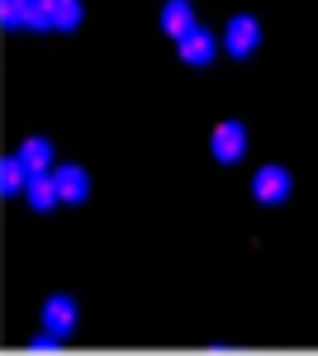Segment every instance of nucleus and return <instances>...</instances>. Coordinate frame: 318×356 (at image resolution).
<instances>
[{"instance_id":"f257e3e1","label":"nucleus","mask_w":318,"mask_h":356,"mask_svg":"<svg viewBox=\"0 0 318 356\" xmlns=\"http://www.w3.org/2000/svg\"><path fill=\"white\" fill-rule=\"evenodd\" d=\"M81 323V309L72 295H48L43 304V318H38V328H43V342H57V337H72Z\"/></svg>"},{"instance_id":"f03ea898","label":"nucleus","mask_w":318,"mask_h":356,"mask_svg":"<svg viewBox=\"0 0 318 356\" xmlns=\"http://www.w3.org/2000/svg\"><path fill=\"white\" fill-rule=\"evenodd\" d=\"M290 191H294L290 166H280V162L257 166V176H252V200H257V204H285Z\"/></svg>"},{"instance_id":"7ed1b4c3","label":"nucleus","mask_w":318,"mask_h":356,"mask_svg":"<svg viewBox=\"0 0 318 356\" xmlns=\"http://www.w3.org/2000/svg\"><path fill=\"white\" fill-rule=\"evenodd\" d=\"M209 152H214V162H218V166L242 162V152H247V124H242V119H223V124H214Z\"/></svg>"},{"instance_id":"20e7f679","label":"nucleus","mask_w":318,"mask_h":356,"mask_svg":"<svg viewBox=\"0 0 318 356\" xmlns=\"http://www.w3.org/2000/svg\"><path fill=\"white\" fill-rule=\"evenodd\" d=\"M257 43H262V24H257V15H233L228 19V29H223V48H228V57H252L257 53Z\"/></svg>"},{"instance_id":"39448f33","label":"nucleus","mask_w":318,"mask_h":356,"mask_svg":"<svg viewBox=\"0 0 318 356\" xmlns=\"http://www.w3.org/2000/svg\"><path fill=\"white\" fill-rule=\"evenodd\" d=\"M176 48H181V62H186V67H209L214 57H218V48H223V38H218V33H209V29H190L186 38H181V43H176Z\"/></svg>"},{"instance_id":"423d86ee","label":"nucleus","mask_w":318,"mask_h":356,"mask_svg":"<svg viewBox=\"0 0 318 356\" xmlns=\"http://www.w3.org/2000/svg\"><path fill=\"white\" fill-rule=\"evenodd\" d=\"M24 200H29V209H33V214H53L57 204H62V191H57V176H53V171H38V176H29Z\"/></svg>"},{"instance_id":"0eeeda50","label":"nucleus","mask_w":318,"mask_h":356,"mask_svg":"<svg viewBox=\"0 0 318 356\" xmlns=\"http://www.w3.org/2000/svg\"><path fill=\"white\" fill-rule=\"evenodd\" d=\"M157 24H161L166 38H176V43H181L190 29H195V5H190V0H166V5H161V15H157Z\"/></svg>"},{"instance_id":"6e6552de","label":"nucleus","mask_w":318,"mask_h":356,"mask_svg":"<svg viewBox=\"0 0 318 356\" xmlns=\"http://www.w3.org/2000/svg\"><path fill=\"white\" fill-rule=\"evenodd\" d=\"M53 176H57V191H62V204H86V195H90L86 166H53Z\"/></svg>"},{"instance_id":"1a4fd4ad","label":"nucleus","mask_w":318,"mask_h":356,"mask_svg":"<svg viewBox=\"0 0 318 356\" xmlns=\"http://www.w3.org/2000/svg\"><path fill=\"white\" fill-rule=\"evenodd\" d=\"M19 157H24V166L38 176V171H53V143L48 138H24V147H19Z\"/></svg>"},{"instance_id":"9d476101","label":"nucleus","mask_w":318,"mask_h":356,"mask_svg":"<svg viewBox=\"0 0 318 356\" xmlns=\"http://www.w3.org/2000/svg\"><path fill=\"white\" fill-rule=\"evenodd\" d=\"M81 19H86L81 0H53V29H77Z\"/></svg>"},{"instance_id":"9b49d317","label":"nucleus","mask_w":318,"mask_h":356,"mask_svg":"<svg viewBox=\"0 0 318 356\" xmlns=\"http://www.w3.org/2000/svg\"><path fill=\"white\" fill-rule=\"evenodd\" d=\"M29 176H33V171H29L24 166V157H19V152H15V157H5V191L10 195H19L29 186Z\"/></svg>"}]
</instances>
